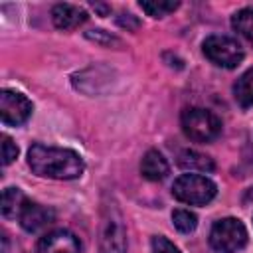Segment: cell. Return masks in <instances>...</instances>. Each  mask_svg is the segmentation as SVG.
Wrapping results in <instances>:
<instances>
[{
  "instance_id": "cell-1",
  "label": "cell",
  "mask_w": 253,
  "mask_h": 253,
  "mask_svg": "<svg viewBox=\"0 0 253 253\" xmlns=\"http://www.w3.org/2000/svg\"><path fill=\"white\" fill-rule=\"evenodd\" d=\"M28 164L32 172L53 180H75L83 174V158L71 148L32 144L28 150Z\"/></svg>"
},
{
  "instance_id": "cell-2",
  "label": "cell",
  "mask_w": 253,
  "mask_h": 253,
  "mask_svg": "<svg viewBox=\"0 0 253 253\" xmlns=\"http://www.w3.org/2000/svg\"><path fill=\"white\" fill-rule=\"evenodd\" d=\"M182 130L196 142H210L221 132V121L208 109L192 107L182 113Z\"/></svg>"
},
{
  "instance_id": "cell-3",
  "label": "cell",
  "mask_w": 253,
  "mask_h": 253,
  "mask_svg": "<svg viewBox=\"0 0 253 253\" xmlns=\"http://www.w3.org/2000/svg\"><path fill=\"white\" fill-rule=\"evenodd\" d=\"M215 192H217L215 184L200 174H182L180 178L174 180L172 186L174 198L190 206H206L208 202L213 200Z\"/></svg>"
},
{
  "instance_id": "cell-4",
  "label": "cell",
  "mask_w": 253,
  "mask_h": 253,
  "mask_svg": "<svg viewBox=\"0 0 253 253\" xmlns=\"http://www.w3.org/2000/svg\"><path fill=\"white\" fill-rule=\"evenodd\" d=\"M247 243V229L235 217L217 219L210 231V245L217 253H235Z\"/></svg>"
},
{
  "instance_id": "cell-5",
  "label": "cell",
  "mask_w": 253,
  "mask_h": 253,
  "mask_svg": "<svg viewBox=\"0 0 253 253\" xmlns=\"http://www.w3.org/2000/svg\"><path fill=\"white\" fill-rule=\"evenodd\" d=\"M202 49H204V55L211 63H215L219 67H225V69L237 67L243 61V55H245L239 42L229 38V36H210V38L204 40Z\"/></svg>"
},
{
  "instance_id": "cell-6",
  "label": "cell",
  "mask_w": 253,
  "mask_h": 253,
  "mask_svg": "<svg viewBox=\"0 0 253 253\" xmlns=\"http://www.w3.org/2000/svg\"><path fill=\"white\" fill-rule=\"evenodd\" d=\"M32 111H34V105L26 95L10 89L0 91V117L4 125L18 126L30 119Z\"/></svg>"
},
{
  "instance_id": "cell-7",
  "label": "cell",
  "mask_w": 253,
  "mask_h": 253,
  "mask_svg": "<svg viewBox=\"0 0 253 253\" xmlns=\"http://www.w3.org/2000/svg\"><path fill=\"white\" fill-rule=\"evenodd\" d=\"M36 253H81V245H79V239L71 231L55 229V231L45 233L38 241Z\"/></svg>"
},
{
  "instance_id": "cell-8",
  "label": "cell",
  "mask_w": 253,
  "mask_h": 253,
  "mask_svg": "<svg viewBox=\"0 0 253 253\" xmlns=\"http://www.w3.org/2000/svg\"><path fill=\"white\" fill-rule=\"evenodd\" d=\"M99 253H126V233L121 219H105L101 229Z\"/></svg>"
},
{
  "instance_id": "cell-9",
  "label": "cell",
  "mask_w": 253,
  "mask_h": 253,
  "mask_svg": "<svg viewBox=\"0 0 253 253\" xmlns=\"http://www.w3.org/2000/svg\"><path fill=\"white\" fill-rule=\"evenodd\" d=\"M18 219H20V225L26 231L36 233V231L43 229L45 225H49L55 219V213H53V210H49L45 206H40L36 202H26V206L22 208Z\"/></svg>"
},
{
  "instance_id": "cell-10",
  "label": "cell",
  "mask_w": 253,
  "mask_h": 253,
  "mask_svg": "<svg viewBox=\"0 0 253 253\" xmlns=\"http://www.w3.org/2000/svg\"><path fill=\"white\" fill-rule=\"evenodd\" d=\"M51 20L59 30H73L87 20V12L73 4H55L51 10Z\"/></svg>"
},
{
  "instance_id": "cell-11",
  "label": "cell",
  "mask_w": 253,
  "mask_h": 253,
  "mask_svg": "<svg viewBox=\"0 0 253 253\" xmlns=\"http://www.w3.org/2000/svg\"><path fill=\"white\" fill-rule=\"evenodd\" d=\"M168 162L166 158L158 152V150H148L144 156H142V162H140V172L146 180L150 182H158V180H164L168 176Z\"/></svg>"
},
{
  "instance_id": "cell-12",
  "label": "cell",
  "mask_w": 253,
  "mask_h": 253,
  "mask_svg": "<svg viewBox=\"0 0 253 253\" xmlns=\"http://www.w3.org/2000/svg\"><path fill=\"white\" fill-rule=\"evenodd\" d=\"M178 166L190 172H211L213 170V160L198 150H182L178 154Z\"/></svg>"
},
{
  "instance_id": "cell-13",
  "label": "cell",
  "mask_w": 253,
  "mask_h": 253,
  "mask_svg": "<svg viewBox=\"0 0 253 253\" xmlns=\"http://www.w3.org/2000/svg\"><path fill=\"white\" fill-rule=\"evenodd\" d=\"M26 196L22 194V190L20 188H6L4 192H2V206H0V210H2V215L6 217V219H16V217H20V211H22V208L26 206Z\"/></svg>"
},
{
  "instance_id": "cell-14",
  "label": "cell",
  "mask_w": 253,
  "mask_h": 253,
  "mask_svg": "<svg viewBox=\"0 0 253 253\" xmlns=\"http://www.w3.org/2000/svg\"><path fill=\"white\" fill-rule=\"evenodd\" d=\"M233 95H235V101L247 109L253 105V69H247L233 85Z\"/></svg>"
},
{
  "instance_id": "cell-15",
  "label": "cell",
  "mask_w": 253,
  "mask_h": 253,
  "mask_svg": "<svg viewBox=\"0 0 253 253\" xmlns=\"http://www.w3.org/2000/svg\"><path fill=\"white\" fill-rule=\"evenodd\" d=\"M231 26L249 43H253V10L251 8H243V10L235 12L233 18H231Z\"/></svg>"
},
{
  "instance_id": "cell-16",
  "label": "cell",
  "mask_w": 253,
  "mask_h": 253,
  "mask_svg": "<svg viewBox=\"0 0 253 253\" xmlns=\"http://www.w3.org/2000/svg\"><path fill=\"white\" fill-rule=\"evenodd\" d=\"M140 8L152 16V18H162L170 12H174L178 8V2H170V0H142Z\"/></svg>"
},
{
  "instance_id": "cell-17",
  "label": "cell",
  "mask_w": 253,
  "mask_h": 253,
  "mask_svg": "<svg viewBox=\"0 0 253 253\" xmlns=\"http://www.w3.org/2000/svg\"><path fill=\"white\" fill-rule=\"evenodd\" d=\"M172 223H174V227H176L178 231L190 233V231L196 229L198 217H196V213H192L190 210H174V211H172Z\"/></svg>"
},
{
  "instance_id": "cell-18",
  "label": "cell",
  "mask_w": 253,
  "mask_h": 253,
  "mask_svg": "<svg viewBox=\"0 0 253 253\" xmlns=\"http://www.w3.org/2000/svg\"><path fill=\"white\" fill-rule=\"evenodd\" d=\"M16 156H18V146H16V142H14L8 134H2V164H4V166L12 164V162L16 160Z\"/></svg>"
},
{
  "instance_id": "cell-19",
  "label": "cell",
  "mask_w": 253,
  "mask_h": 253,
  "mask_svg": "<svg viewBox=\"0 0 253 253\" xmlns=\"http://www.w3.org/2000/svg\"><path fill=\"white\" fill-rule=\"evenodd\" d=\"M87 38L97 43H103V45H119L121 43L119 38H115L113 34H109L105 30H91V32H87Z\"/></svg>"
},
{
  "instance_id": "cell-20",
  "label": "cell",
  "mask_w": 253,
  "mask_h": 253,
  "mask_svg": "<svg viewBox=\"0 0 253 253\" xmlns=\"http://www.w3.org/2000/svg\"><path fill=\"white\" fill-rule=\"evenodd\" d=\"M152 253H180V249L164 235H156L152 237Z\"/></svg>"
},
{
  "instance_id": "cell-21",
  "label": "cell",
  "mask_w": 253,
  "mask_h": 253,
  "mask_svg": "<svg viewBox=\"0 0 253 253\" xmlns=\"http://www.w3.org/2000/svg\"><path fill=\"white\" fill-rule=\"evenodd\" d=\"M119 26H123V28H126V30H134V28H138V20H134L132 14H121Z\"/></svg>"
},
{
  "instance_id": "cell-22",
  "label": "cell",
  "mask_w": 253,
  "mask_h": 253,
  "mask_svg": "<svg viewBox=\"0 0 253 253\" xmlns=\"http://www.w3.org/2000/svg\"><path fill=\"white\" fill-rule=\"evenodd\" d=\"M93 8H95V10H99V12H101V14H103V16H105V14H107V12H109V8H107V6H105V4H93Z\"/></svg>"
}]
</instances>
